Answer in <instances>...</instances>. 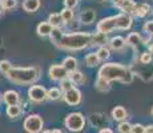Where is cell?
<instances>
[{"label": "cell", "mask_w": 153, "mask_h": 133, "mask_svg": "<svg viewBox=\"0 0 153 133\" xmlns=\"http://www.w3.org/2000/svg\"><path fill=\"white\" fill-rule=\"evenodd\" d=\"M51 41L56 47L65 51H81L91 45L92 33L88 32H72V33H63L60 28H53L49 35Z\"/></svg>", "instance_id": "obj_1"}, {"label": "cell", "mask_w": 153, "mask_h": 133, "mask_svg": "<svg viewBox=\"0 0 153 133\" xmlns=\"http://www.w3.org/2000/svg\"><path fill=\"white\" fill-rule=\"evenodd\" d=\"M99 76L107 81H120L123 84H131L133 81L134 73L129 68L117 63H107L99 71Z\"/></svg>", "instance_id": "obj_2"}, {"label": "cell", "mask_w": 153, "mask_h": 133, "mask_svg": "<svg viewBox=\"0 0 153 133\" xmlns=\"http://www.w3.org/2000/svg\"><path fill=\"white\" fill-rule=\"evenodd\" d=\"M132 25V16L125 12L117 13L114 16L105 17V19L100 20L96 25V29L100 33H109L116 29H121V31H126Z\"/></svg>", "instance_id": "obj_3"}, {"label": "cell", "mask_w": 153, "mask_h": 133, "mask_svg": "<svg viewBox=\"0 0 153 133\" xmlns=\"http://www.w3.org/2000/svg\"><path fill=\"white\" fill-rule=\"evenodd\" d=\"M40 73H42V71H40L39 67H27V68L12 67L5 73V77L11 82L17 85H31L39 80Z\"/></svg>", "instance_id": "obj_4"}, {"label": "cell", "mask_w": 153, "mask_h": 133, "mask_svg": "<svg viewBox=\"0 0 153 133\" xmlns=\"http://www.w3.org/2000/svg\"><path fill=\"white\" fill-rule=\"evenodd\" d=\"M65 128L71 132H81L85 128V117L79 112L69 113L64 120Z\"/></svg>", "instance_id": "obj_5"}, {"label": "cell", "mask_w": 153, "mask_h": 133, "mask_svg": "<svg viewBox=\"0 0 153 133\" xmlns=\"http://www.w3.org/2000/svg\"><path fill=\"white\" fill-rule=\"evenodd\" d=\"M23 126L27 133H40L44 126V121L39 114H29L25 117Z\"/></svg>", "instance_id": "obj_6"}, {"label": "cell", "mask_w": 153, "mask_h": 133, "mask_svg": "<svg viewBox=\"0 0 153 133\" xmlns=\"http://www.w3.org/2000/svg\"><path fill=\"white\" fill-rule=\"evenodd\" d=\"M28 99L32 103H43L47 100V89L43 85H32L28 89Z\"/></svg>", "instance_id": "obj_7"}, {"label": "cell", "mask_w": 153, "mask_h": 133, "mask_svg": "<svg viewBox=\"0 0 153 133\" xmlns=\"http://www.w3.org/2000/svg\"><path fill=\"white\" fill-rule=\"evenodd\" d=\"M63 99L68 105H72V106L79 105L81 103V92L77 89V88L73 87L72 89H69V91H67V92L63 93Z\"/></svg>", "instance_id": "obj_8"}, {"label": "cell", "mask_w": 153, "mask_h": 133, "mask_svg": "<svg viewBox=\"0 0 153 133\" xmlns=\"http://www.w3.org/2000/svg\"><path fill=\"white\" fill-rule=\"evenodd\" d=\"M48 75H49V79L53 80V81H60V80H63L64 77L68 76V72H67V69L63 65L55 64V65H52L49 68Z\"/></svg>", "instance_id": "obj_9"}, {"label": "cell", "mask_w": 153, "mask_h": 133, "mask_svg": "<svg viewBox=\"0 0 153 133\" xmlns=\"http://www.w3.org/2000/svg\"><path fill=\"white\" fill-rule=\"evenodd\" d=\"M113 4L128 15H134V3L132 0H113Z\"/></svg>", "instance_id": "obj_10"}, {"label": "cell", "mask_w": 153, "mask_h": 133, "mask_svg": "<svg viewBox=\"0 0 153 133\" xmlns=\"http://www.w3.org/2000/svg\"><path fill=\"white\" fill-rule=\"evenodd\" d=\"M3 100L7 105H19V101H20V96L16 91H5L4 94H3Z\"/></svg>", "instance_id": "obj_11"}, {"label": "cell", "mask_w": 153, "mask_h": 133, "mask_svg": "<svg viewBox=\"0 0 153 133\" xmlns=\"http://www.w3.org/2000/svg\"><path fill=\"white\" fill-rule=\"evenodd\" d=\"M96 19V12L93 10H85L80 13V22L81 24L91 25Z\"/></svg>", "instance_id": "obj_12"}, {"label": "cell", "mask_w": 153, "mask_h": 133, "mask_svg": "<svg viewBox=\"0 0 153 133\" xmlns=\"http://www.w3.org/2000/svg\"><path fill=\"white\" fill-rule=\"evenodd\" d=\"M112 117H113V120L116 121H125L126 117H128V112H126V109L124 106H116V108H113V111H112Z\"/></svg>", "instance_id": "obj_13"}, {"label": "cell", "mask_w": 153, "mask_h": 133, "mask_svg": "<svg viewBox=\"0 0 153 133\" xmlns=\"http://www.w3.org/2000/svg\"><path fill=\"white\" fill-rule=\"evenodd\" d=\"M149 12H151V5L146 4V3H140V4L134 5V16L145 17Z\"/></svg>", "instance_id": "obj_14"}, {"label": "cell", "mask_w": 153, "mask_h": 133, "mask_svg": "<svg viewBox=\"0 0 153 133\" xmlns=\"http://www.w3.org/2000/svg\"><path fill=\"white\" fill-rule=\"evenodd\" d=\"M52 29H53V27L49 24L48 22H42L39 25H37L36 32H37V35H39V36L44 37V36H49V35H51V32H52Z\"/></svg>", "instance_id": "obj_15"}, {"label": "cell", "mask_w": 153, "mask_h": 133, "mask_svg": "<svg viewBox=\"0 0 153 133\" xmlns=\"http://www.w3.org/2000/svg\"><path fill=\"white\" fill-rule=\"evenodd\" d=\"M40 5H42L40 0H24L23 1V8L27 12H36L40 8Z\"/></svg>", "instance_id": "obj_16"}, {"label": "cell", "mask_w": 153, "mask_h": 133, "mask_svg": "<svg viewBox=\"0 0 153 133\" xmlns=\"http://www.w3.org/2000/svg\"><path fill=\"white\" fill-rule=\"evenodd\" d=\"M125 39L123 36H114L112 37L109 40V45L112 49H114V51H121L123 48L125 47Z\"/></svg>", "instance_id": "obj_17"}, {"label": "cell", "mask_w": 153, "mask_h": 133, "mask_svg": "<svg viewBox=\"0 0 153 133\" xmlns=\"http://www.w3.org/2000/svg\"><path fill=\"white\" fill-rule=\"evenodd\" d=\"M63 67L65 68L68 73L76 71L77 69V60H76V57H73V56H68V57H65L64 59V61H63Z\"/></svg>", "instance_id": "obj_18"}, {"label": "cell", "mask_w": 153, "mask_h": 133, "mask_svg": "<svg viewBox=\"0 0 153 133\" xmlns=\"http://www.w3.org/2000/svg\"><path fill=\"white\" fill-rule=\"evenodd\" d=\"M125 43L128 44V45L133 47V48H137V45H139L140 43H143V39H141L140 33H137V32H132V33L128 35Z\"/></svg>", "instance_id": "obj_19"}, {"label": "cell", "mask_w": 153, "mask_h": 133, "mask_svg": "<svg viewBox=\"0 0 153 133\" xmlns=\"http://www.w3.org/2000/svg\"><path fill=\"white\" fill-rule=\"evenodd\" d=\"M68 77L73 81V84H76V85H81V84H84L85 82V76H84V73H81L80 71H73V72H71L68 73Z\"/></svg>", "instance_id": "obj_20"}, {"label": "cell", "mask_w": 153, "mask_h": 133, "mask_svg": "<svg viewBox=\"0 0 153 133\" xmlns=\"http://www.w3.org/2000/svg\"><path fill=\"white\" fill-rule=\"evenodd\" d=\"M107 43V35L105 33H100V32H96L95 35H92V40H91V45H105Z\"/></svg>", "instance_id": "obj_21"}, {"label": "cell", "mask_w": 153, "mask_h": 133, "mask_svg": "<svg viewBox=\"0 0 153 133\" xmlns=\"http://www.w3.org/2000/svg\"><path fill=\"white\" fill-rule=\"evenodd\" d=\"M47 99L52 100V101H59L60 99H63V92H61L60 88L53 87L47 91Z\"/></svg>", "instance_id": "obj_22"}, {"label": "cell", "mask_w": 153, "mask_h": 133, "mask_svg": "<svg viewBox=\"0 0 153 133\" xmlns=\"http://www.w3.org/2000/svg\"><path fill=\"white\" fill-rule=\"evenodd\" d=\"M95 87H96V89L97 91H100V92H108V91L111 89V82L99 76L97 80H96Z\"/></svg>", "instance_id": "obj_23"}, {"label": "cell", "mask_w": 153, "mask_h": 133, "mask_svg": "<svg viewBox=\"0 0 153 133\" xmlns=\"http://www.w3.org/2000/svg\"><path fill=\"white\" fill-rule=\"evenodd\" d=\"M5 113H7V116L10 119H17L22 114V108L19 105H8Z\"/></svg>", "instance_id": "obj_24"}, {"label": "cell", "mask_w": 153, "mask_h": 133, "mask_svg": "<svg viewBox=\"0 0 153 133\" xmlns=\"http://www.w3.org/2000/svg\"><path fill=\"white\" fill-rule=\"evenodd\" d=\"M91 121H92V125H95L96 128H100V129L105 128V120L100 113L92 114V116H91Z\"/></svg>", "instance_id": "obj_25"}, {"label": "cell", "mask_w": 153, "mask_h": 133, "mask_svg": "<svg viewBox=\"0 0 153 133\" xmlns=\"http://www.w3.org/2000/svg\"><path fill=\"white\" fill-rule=\"evenodd\" d=\"M48 23L53 27V28H57V27H60L61 23H64V22H63V17H61L60 13H51L48 17Z\"/></svg>", "instance_id": "obj_26"}, {"label": "cell", "mask_w": 153, "mask_h": 133, "mask_svg": "<svg viewBox=\"0 0 153 133\" xmlns=\"http://www.w3.org/2000/svg\"><path fill=\"white\" fill-rule=\"evenodd\" d=\"M96 55H97L100 61H105L111 56V51H109V48H107L105 45H102V47H100L99 48V51L96 52Z\"/></svg>", "instance_id": "obj_27"}, {"label": "cell", "mask_w": 153, "mask_h": 133, "mask_svg": "<svg viewBox=\"0 0 153 133\" xmlns=\"http://www.w3.org/2000/svg\"><path fill=\"white\" fill-rule=\"evenodd\" d=\"M99 63H100V60L96 53H88V55L85 56V64H87L88 67H96Z\"/></svg>", "instance_id": "obj_28"}, {"label": "cell", "mask_w": 153, "mask_h": 133, "mask_svg": "<svg viewBox=\"0 0 153 133\" xmlns=\"http://www.w3.org/2000/svg\"><path fill=\"white\" fill-rule=\"evenodd\" d=\"M72 88H73V81L68 77V76L64 77L63 80H60V89L63 93L67 92V91H69V89H72Z\"/></svg>", "instance_id": "obj_29"}, {"label": "cell", "mask_w": 153, "mask_h": 133, "mask_svg": "<svg viewBox=\"0 0 153 133\" xmlns=\"http://www.w3.org/2000/svg\"><path fill=\"white\" fill-rule=\"evenodd\" d=\"M61 17H63V22L64 23H71L73 20V17H75V15H73V11L72 10H68V8H65V10H63L60 12Z\"/></svg>", "instance_id": "obj_30"}, {"label": "cell", "mask_w": 153, "mask_h": 133, "mask_svg": "<svg viewBox=\"0 0 153 133\" xmlns=\"http://www.w3.org/2000/svg\"><path fill=\"white\" fill-rule=\"evenodd\" d=\"M131 128H132V125L125 120V121H121V123L119 124L117 131H119V133H131Z\"/></svg>", "instance_id": "obj_31"}, {"label": "cell", "mask_w": 153, "mask_h": 133, "mask_svg": "<svg viewBox=\"0 0 153 133\" xmlns=\"http://www.w3.org/2000/svg\"><path fill=\"white\" fill-rule=\"evenodd\" d=\"M1 4L3 7H4V10H13V8H16L17 5V0H1Z\"/></svg>", "instance_id": "obj_32"}, {"label": "cell", "mask_w": 153, "mask_h": 133, "mask_svg": "<svg viewBox=\"0 0 153 133\" xmlns=\"http://www.w3.org/2000/svg\"><path fill=\"white\" fill-rule=\"evenodd\" d=\"M140 61H141V64H144V65L151 64L152 63V53L151 52H144L140 57Z\"/></svg>", "instance_id": "obj_33"}, {"label": "cell", "mask_w": 153, "mask_h": 133, "mask_svg": "<svg viewBox=\"0 0 153 133\" xmlns=\"http://www.w3.org/2000/svg\"><path fill=\"white\" fill-rule=\"evenodd\" d=\"M11 68H12V65H11V63L8 60H1V61H0V72H1V73H4V75H5V73H7Z\"/></svg>", "instance_id": "obj_34"}, {"label": "cell", "mask_w": 153, "mask_h": 133, "mask_svg": "<svg viewBox=\"0 0 153 133\" xmlns=\"http://www.w3.org/2000/svg\"><path fill=\"white\" fill-rule=\"evenodd\" d=\"M131 133H145V126L141 124H134L131 128Z\"/></svg>", "instance_id": "obj_35"}, {"label": "cell", "mask_w": 153, "mask_h": 133, "mask_svg": "<svg viewBox=\"0 0 153 133\" xmlns=\"http://www.w3.org/2000/svg\"><path fill=\"white\" fill-rule=\"evenodd\" d=\"M143 28H144V32L153 35V20H149V22H146L145 24H144Z\"/></svg>", "instance_id": "obj_36"}, {"label": "cell", "mask_w": 153, "mask_h": 133, "mask_svg": "<svg viewBox=\"0 0 153 133\" xmlns=\"http://www.w3.org/2000/svg\"><path fill=\"white\" fill-rule=\"evenodd\" d=\"M64 5H65V8H68V10H73V8H76V5H77V0H64Z\"/></svg>", "instance_id": "obj_37"}, {"label": "cell", "mask_w": 153, "mask_h": 133, "mask_svg": "<svg viewBox=\"0 0 153 133\" xmlns=\"http://www.w3.org/2000/svg\"><path fill=\"white\" fill-rule=\"evenodd\" d=\"M99 133H113V131L109 129V128H102V129H100Z\"/></svg>", "instance_id": "obj_38"}, {"label": "cell", "mask_w": 153, "mask_h": 133, "mask_svg": "<svg viewBox=\"0 0 153 133\" xmlns=\"http://www.w3.org/2000/svg\"><path fill=\"white\" fill-rule=\"evenodd\" d=\"M145 133H153V124L152 125L145 126Z\"/></svg>", "instance_id": "obj_39"}, {"label": "cell", "mask_w": 153, "mask_h": 133, "mask_svg": "<svg viewBox=\"0 0 153 133\" xmlns=\"http://www.w3.org/2000/svg\"><path fill=\"white\" fill-rule=\"evenodd\" d=\"M3 11H4V7H3L1 1H0V15H1V13H3Z\"/></svg>", "instance_id": "obj_40"}, {"label": "cell", "mask_w": 153, "mask_h": 133, "mask_svg": "<svg viewBox=\"0 0 153 133\" xmlns=\"http://www.w3.org/2000/svg\"><path fill=\"white\" fill-rule=\"evenodd\" d=\"M52 133H63V132H61L60 131V129H53V131H51Z\"/></svg>", "instance_id": "obj_41"}, {"label": "cell", "mask_w": 153, "mask_h": 133, "mask_svg": "<svg viewBox=\"0 0 153 133\" xmlns=\"http://www.w3.org/2000/svg\"><path fill=\"white\" fill-rule=\"evenodd\" d=\"M149 52L153 53V44H151V45H149Z\"/></svg>", "instance_id": "obj_42"}, {"label": "cell", "mask_w": 153, "mask_h": 133, "mask_svg": "<svg viewBox=\"0 0 153 133\" xmlns=\"http://www.w3.org/2000/svg\"><path fill=\"white\" fill-rule=\"evenodd\" d=\"M43 133H52L51 131H43Z\"/></svg>", "instance_id": "obj_43"}, {"label": "cell", "mask_w": 153, "mask_h": 133, "mask_svg": "<svg viewBox=\"0 0 153 133\" xmlns=\"http://www.w3.org/2000/svg\"><path fill=\"white\" fill-rule=\"evenodd\" d=\"M151 113H152V116H153V106H152V111H151Z\"/></svg>", "instance_id": "obj_44"}, {"label": "cell", "mask_w": 153, "mask_h": 133, "mask_svg": "<svg viewBox=\"0 0 153 133\" xmlns=\"http://www.w3.org/2000/svg\"><path fill=\"white\" fill-rule=\"evenodd\" d=\"M0 1H1V0H0Z\"/></svg>", "instance_id": "obj_45"}, {"label": "cell", "mask_w": 153, "mask_h": 133, "mask_svg": "<svg viewBox=\"0 0 153 133\" xmlns=\"http://www.w3.org/2000/svg\"><path fill=\"white\" fill-rule=\"evenodd\" d=\"M152 36H153V35H152Z\"/></svg>", "instance_id": "obj_46"}]
</instances>
